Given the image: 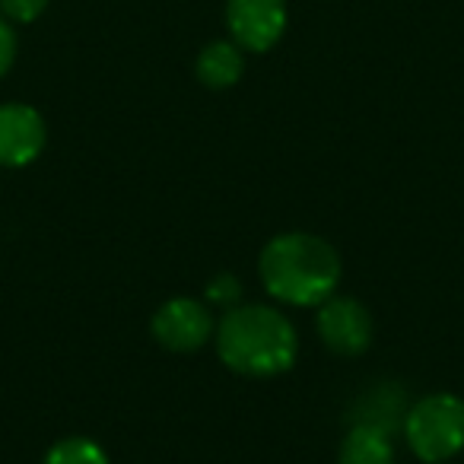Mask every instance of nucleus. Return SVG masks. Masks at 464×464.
I'll use <instances>...</instances> for the list:
<instances>
[{"instance_id": "obj_11", "label": "nucleus", "mask_w": 464, "mask_h": 464, "mask_svg": "<svg viewBox=\"0 0 464 464\" xmlns=\"http://www.w3.org/2000/svg\"><path fill=\"white\" fill-rule=\"evenodd\" d=\"M48 0H0V16L10 23H35L45 14Z\"/></svg>"}, {"instance_id": "obj_9", "label": "nucleus", "mask_w": 464, "mask_h": 464, "mask_svg": "<svg viewBox=\"0 0 464 464\" xmlns=\"http://www.w3.org/2000/svg\"><path fill=\"white\" fill-rule=\"evenodd\" d=\"M337 464H394V445L388 430L360 420L343 436L341 451H337Z\"/></svg>"}, {"instance_id": "obj_8", "label": "nucleus", "mask_w": 464, "mask_h": 464, "mask_svg": "<svg viewBox=\"0 0 464 464\" xmlns=\"http://www.w3.org/2000/svg\"><path fill=\"white\" fill-rule=\"evenodd\" d=\"M198 80L207 90H229L242 80L246 73V58H242V48L236 42H210L207 48H200L198 64H194Z\"/></svg>"}, {"instance_id": "obj_6", "label": "nucleus", "mask_w": 464, "mask_h": 464, "mask_svg": "<svg viewBox=\"0 0 464 464\" xmlns=\"http://www.w3.org/2000/svg\"><path fill=\"white\" fill-rule=\"evenodd\" d=\"M318 337L341 356H360L372 343V315L350 296H331L318 305Z\"/></svg>"}, {"instance_id": "obj_5", "label": "nucleus", "mask_w": 464, "mask_h": 464, "mask_svg": "<svg viewBox=\"0 0 464 464\" xmlns=\"http://www.w3.org/2000/svg\"><path fill=\"white\" fill-rule=\"evenodd\" d=\"M156 343L172 353H191L200 350L213 334V318L204 303L188 296H175L156 309L153 322H150Z\"/></svg>"}, {"instance_id": "obj_14", "label": "nucleus", "mask_w": 464, "mask_h": 464, "mask_svg": "<svg viewBox=\"0 0 464 464\" xmlns=\"http://www.w3.org/2000/svg\"><path fill=\"white\" fill-rule=\"evenodd\" d=\"M442 464H445V461H442Z\"/></svg>"}, {"instance_id": "obj_1", "label": "nucleus", "mask_w": 464, "mask_h": 464, "mask_svg": "<svg viewBox=\"0 0 464 464\" xmlns=\"http://www.w3.org/2000/svg\"><path fill=\"white\" fill-rule=\"evenodd\" d=\"M258 274L274 299L296 309H309L334 296L341 284V255L322 236L284 232L261 248Z\"/></svg>"}, {"instance_id": "obj_3", "label": "nucleus", "mask_w": 464, "mask_h": 464, "mask_svg": "<svg viewBox=\"0 0 464 464\" xmlns=\"http://www.w3.org/2000/svg\"><path fill=\"white\" fill-rule=\"evenodd\" d=\"M411 451L426 464H442L464 449V401L455 394H426L404 413Z\"/></svg>"}, {"instance_id": "obj_10", "label": "nucleus", "mask_w": 464, "mask_h": 464, "mask_svg": "<svg viewBox=\"0 0 464 464\" xmlns=\"http://www.w3.org/2000/svg\"><path fill=\"white\" fill-rule=\"evenodd\" d=\"M42 464H109V455L96 439L71 436L54 442Z\"/></svg>"}, {"instance_id": "obj_7", "label": "nucleus", "mask_w": 464, "mask_h": 464, "mask_svg": "<svg viewBox=\"0 0 464 464\" xmlns=\"http://www.w3.org/2000/svg\"><path fill=\"white\" fill-rule=\"evenodd\" d=\"M48 128L39 109L23 102L0 105V166L23 169L35 162L45 150Z\"/></svg>"}, {"instance_id": "obj_4", "label": "nucleus", "mask_w": 464, "mask_h": 464, "mask_svg": "<svg viewBox=\"0 0 464 464\" xmlns=\"http://www.w3.org/2000/svg\"><path fill=\"white\" fill-rule=\"evenodd\" d=\"M226 26L242 52H271L286 33V0H226Z\"/></svg>"}, {"instance_id": "obj_12", "label": "nucleus", "mask_w": 464, "mask_h": 464, "mask_svg": "<svg viewBox=\"0 0 464 464\" xmlns=\"http://www.w3.org/2000/svg\"><path fill=\"white\" fill-rule=\"evenodd\" d=\"M239 296H242V284L232 274H219V277H213L207 284V299L217 305H226V309H232V303H239Z\"/></svg>"}, {"instance_id": "obj_13", "label": "nucleus", "mask_w": 464, "mask_h": 464, "mask_svg": "<svg viewBox=\"0 0 464 464\" xmlns=\"http://www.w3.org/2000/svg\"><path fill=\"white\" fill-rule=\"evenodd\" d=\"M16 61V33L7 16H0V77L14 67Z\"/></svg>"}, {"instance_id": "obj_2", "label": "nucleus", "mask_w": 464, "mask_h": 464, "mask_svg": "<svg viewBox=\"0 0 464 464\" xmlns=\"http://www.w3.org/2000/svg\"><path fill=\"white\" fill-rule=\"evenodd\" d=\"M217 353L232 372L271 379L293 369L299 337L290 318L271 305H232L217 324Z\"/></svg>"}]
</instances>
